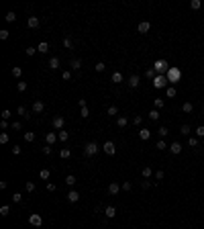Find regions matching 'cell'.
Masks as SVG:
<instances>
[{"instance_id":"cell-1","label":"cell","mask_w":204,"mask_h":229,"mask_svg":"<svg viewBox=\"0 0 204 229\" xmlns=\"http://www.w3.org/2000/svg\"><path fill=\"white\" fill-rule=\"evenodd\" d=\"M165 76H167V82H169V84H176V82H180V78H182V70H180V68H169Z\"/></svg>"},{"instance_id":"cell-2","label":"cell","mask_w":204,"mask_h":229,"mask_svg":"<svg viewBox=\"0 0 204 229\" xmlns=\"http://www.w3.org/2000/svg\"><path fill=\"white\" fill-rule=\"evenodd\" d=\"M98 149H100V145H98L96 141H90V143L84 145V156H86V158H92V156L98 153Z\"/></svg>"},{"instance_id":"cell-3","label":"cell","mask_w":204,"mask_h":229,"mask_svg":"<svg viewBox=\"0 0 204 229\" xmlns=\"http://www.w3.org/2000/svg\"><path fill=\"white\" fill-rule=\"evenodd\" d=\"M167 84H169V82H167V76H165V74H157V76L153 78V88H157V90H159V88H165Z\"/></svg>"},{"instance_id":"cell-4","label":"cell","mask_w":204,"mask_h":229,"mask_svg":"<svg viewBox=\"0 0 204 229\" xmlns=\"http://www.w3.org/2000/svg\"><path fill=\"white\" fill-rule=\"evenodd\" d=\"M153 70H155L157 74H163V72L167 74V70H169V66H167V61H165V59H157V61L153 63Z\"/></svg>"},{"instance_id":"cell-5","label":"cell","mask_w":204,"mask_h":229,"mask_svg":"<svg viewBox=\"0 0 204 229\" xmlns=\"http://www.w3.org/2000/svg\"><path fill=\"white\" fill-rule=\"evenodd\" d=\"M53 129H57V131H61L63 129V125H65V119L61 117V115H57V117H53Z\"/></svg>"},{"instance_id":"cell-6","label":"cell","mask_w":204,"mask_h":229,"mask_svg":"<svg viewBox=\"0 0 204 229\" xmlns=\"http://www.w3.org/2000/svg\"><path fill=\"white\" fill-rule=\"evenodd\" d=\"M102 151H104L106 156H114V151H117V145H114L112 141H106V143L102 145Z\"/></svg>"},{"instance_id":"cell-7","label":"cell","mask_w":204,"mask_h":229,"mask_svg":"<svg viewBox=\"0 0 204 229\" xmlns=\"http://www.w3.org/2000/svg\"><path fill=\"white\" fill-rule=\"evenodd\" d=\"M29 223H31L33 227H41V223H43V219H41V215H37V213H33V215L29 217Z\"/></svg>"},{"instance_id":"cell-8","label":"cell","mask_w":204,"mask_h":229,"mask_svg":"<svg viewBox=\"0 0 204 229\" xmlns=\"http://www.w3.org/2000/svg\"><path fill=\"white\" fill-rule=\"evenodd\" d=\"M127 84H129L131 88H137V86L141 84V78H139L137 74H133V76H129V80H127Z\"/></svg>"},{"instance_id":"cell-9","label":"cell","mask_w":204,"mask_h":229,"mask_svg":"<svg viewBox=\"0 0 204 229\" xmlns=\"http://www.w3.org/2000/svg\"><path fill=\"white\" fill-rule=\"evenodd\" d=\"M149 29H151V23H147V21H141V23L137 25V31H139V33H147Z\"/></svg>"},{"instance_id":"cell-10","label":"cell","mask_w":204,"mask_h":229,"mask_svg":"<svg viewBox=\"0 0 204 229\" xmlns=\"http://www.w3.org/2000/svg\"><path fill=\"white\" fill-rule=\"evenodd\" d=\"M57 139H59V137H57V133H55V131H49V133L45 135V141H47V145H53Z\"/></svg>"},{"instance_id":"cell-11","label":"cell","mask_w":204,"mask_h":229,"mask_svg":"<svg viewBox=\"0 0 204 229\" xmlns=\"http://www.w3.org/2000/svg\"><path fill=\"white\" fill-rule=\"evenodd\" d=\"M121 188H122L121 184L110 182V184H108V194H112V196H114V194H119V190H121Z\"/></svg>"},{"instance_id":"cell-12","label":"cell","mask_w":204,"mask_h":229,"mask_svg":"<svg viewBox=\"0 0 204 229\" xmlns=\"http://www.w3.org/2000/svg\"><path fill=\"white\" fill-rule=\"evenodd\" d=\"M39 19H37V16H29V21H27V27H29V29H37V27H39Z\"/></svg>"},{"instance_id":"cell-13","label":"cell","mask_w":204,"mask_h":229,"mask_svg":"<svg viewBox=\"0 0 204 229\" xmlns=\"http://www.w3.org/2000/svg\"><path fill=\"white\" fill-rule=\"evenodd\" d=\"M43 111H45L43 100H35V102H33V113H43Z\"/></svg>"},{"instance_id":"cell-14","label":"cell","mask_w":204,"mask_h":229,"mask_svg":"<svg viewBox=\"0 0 204 229\" xmlns=\"http://www.w3.org/2000/svg\"><path fill=\"white\" fill-rule=\"evenodd\" d=\"M169 151H171L173 156H178V153L182 151V143H178V141H173V143L169 145Z\"/></svg>"},{"instance_id":"cell-15","label":"cell","mask_w":204,"mask_h":229,"mask_svg":"<svg viewBox=\"0 0 204 229\" xmlns=\"http://www.w3.org/2000/svg\"><path fill=\"white\" fill-rule=\"evenodd\" d=\"M68 200H70V203H78V200H80L78 190H70V192H68Z\"/></svg>"},{"instance_id":"cell-16","label":"cell","mask_w":204,"mask_h":229,"mask_svg":"<svg viewBox=\"0 0 204 229\" xmlns=\"http://www.w3.org/2000/svg\"><path fill=\"white\" fill-rule=\"evenodd\" d=\"M149 137H151V131H149V129H139V139H141V141H147Z\"/></svg>"},{"instance_id":"cell-17","label":"cell","mask_w":204,"mask_h":229,"mask_svg":"<svg viewBox=\"0 0 204 229\" xmlns=\"http://www.w3.org/2000/svg\"><path fill=\"white\" fill-rule=\"evenodd\" d=\"M37 51H39V53H47V51H49V43H47V41H41L39 45H37Z\"/></svg>"},{"instance_id":"cell-18","label":"cell","mask_w":204,"mask_h":229,"mask_svg":"<svg viewBox=\"0 0 204 229\" xmlns=\"http://www.w3.org/2000/svg\"><path fill=\"white\" fill-rule=\"evenodd\" d=\"M70 68H72L74 72H78L82 68V59H72V61H70Z\"/></svg>"},{"instance_id":"cell-19","label":"cell","mask_w":204,"mask_h":229,"mask_svg":"<svg viewBox=\"0 0 204 229\" xmlns=\"http://www.w3.org/2000/svg\"><path fill=\"white\" fill-rule=\"evenodd\" d=\"M57 137H59V141H61V143H65V141H68V139H70V133H68V131H63V129H61V131H57Z\"/></svg>"},{"instance_id":"cell-20","label":"cell","mask_w":204,"mask_h":229,"mask_svg":"<svg viewBox=\"0 0 204 229\" xmlns=\"http://www.w3.org/2000/svg\"><path fill=\"white\" fill-rule=\"evenodd\" d=\"M47 66H49V68H51V70H57V68H59V57H51V59H49V63H47Z\"/></svg>"},{"instance_id":"cell-21","label":"cell","mask_w":204,"mask_h":229,"mask_svg":"<svg viewBox=\"0 0 204 229\" xmlns=\"http://www.w3.org/2000/svg\"><path fill=\"white\" fill-rule=\"evenodd\" d=\"M104 215H106L108 219H112V217L117 215V209H114V207H106V209H104Z\"/></svg>"},{"instance_id":"cell-22","label":"cell","mask_w":204,"mask_h":229,"mask_svg":"<svg viewBox=\"0 0 204 229\" xmlns=\"http://www.w3.org/2000/svg\"><path fill=\"white\" fill-rule=\"evenodd\" d=\"M70 156H72V151H70L68 147H61V151H59V158H61V160H68Z\"/></svg>"},{"instance_id":"cell-23","label":"cell","mask_w":204,"mask_h":229,"mask_svg":"<svg viewBox=\"0 0 204 229\" xmlns=\"http://www.w3.org/2000/svg\"><path fill=\"white\" fill-rule=\"evenodd\" d=\"M141 174H143V178H145V180H147V178H151V176H153V170H151V168H149V166H145V168H143V172H141Z\"/></svg>"},{"instance_id":"cell-24","label":"cell","mask_w":204,"mask_h":229,"mask_svg":"<svg viewBox=\"0 0 204 229\" xmlns=\"http://www.w3.org/2000/svg\"><path fill=\"white\" fill-rule=\"evenodd\" d=\"M49 176H51V172H49L47 168H43V170H41V172H39V178H41V180H47Z\"/></svg>"},{"instance_id":"cell-25","label":"cell","mask_w":204,"mask_h":229,"mask_svg":"<svg viewBox=\"0 0 204 229\" xmlns=\"http://www.w3.org/2000/svg\"><path fill=\"white\" fill-rule=\"evenodd\" d=\"M4 19H6V23H14V21H16V14L10 10V12H6V16H4Z\"/></svg>"},{"instance_id":"cell-26","label":"cell","mask_w":204,"mask_h":229,"mask_svg":"<svg viewBox=\"0 0 204 229\" xmlns=\"http://www.w3.org/2000/svg\"><path fill=\"white\" fill-rule=\"evenodd\" d=\"M155 76H157V72H155V70H153V68H149V70H147V72H145V78H149V80H153V78H155Z\"/></svg>"},{"instance_id":"cell-27","label":"cell","mask_w":204,"mask_h":229,"mask_svg":"<svg viewBox=\"0 0 204 229\" xmlns=\"http://www.w3.org/2000/svg\"><path fill=\"white\" fill-rule=\"evenodd\" d=\"M182 111H184V113H192V111H194L192 102H184V104H182Z\"/></svg>"},{"instance_id":"cell-28","label":"cell","mask_w":204,"mask_h":229,"mask_svg":"<svg viewBox=\"0 0 204 229\" xmlns=\"http://www.w3.org/2000/svg\"><path fill=\"white\" fill-rule=\"evenodd\" d=\"M16 113H18L21 117H25V119H29V111H27L25 106H18V108H16Z\"/></svg>"},{"instance_id":"cell-29","label":"cell","mask_w":204,"mask_h":229,"mask_svg":"<svg viewBox=\"0 0 204 229\" xmlns=\"http://www.w3.org/2000/svg\"><path fill=\"white\" fill-rule=\"evenodd\" d=\"M180 133H182V135H188V137H190V133H192V129H190V125H182V129H180Z\"/></svg>"},{"instance_id":"cell-30","label":"cell","mask_w":204,"mask_h":229,"mask_svg":"<svg viewBox=\"0 0 204 229\" xmlns=\"http://www.w3.org/2000/svg\"><path fill=\"white\" fill-rule=\"evenodd\" d=\"M112 82H114V84L122 82V74H121V72H114V74H112Z\"/></svg>"},{"instance_id":"cell-31","label":"cell","mask_w":204,"mask_h":229,"mask_svg":"<svg viewBox=\"0 0 204 229\" xmlns=\"http://www.w3.org/2000/svg\"><path fill=\"white\" fill-rule=\"evenodd\" d=\"M163 104H165V102H163V98H155V100H153V106H155L157 111H159V108H163Z\"/></svg>"},{"instance_id":"cell-32","label":"cell","mask_w":204,"mask_h":229,"mask_svg":"<svg viewBox=\"0 0 204 229\" xmlns=\"http://www.w3.org/2000/svg\"><path fill=\"white\" fill-rule=\"evenodd\" d=\"M25 141H27V143L35 141V133H33V131H27V133H25Z\"/></svg>"},{"instance_id":"cell-33","label":"cell","mask_w":204,"mask_h":229,"mask_svg":"<svg viewBox=\"0 0 204 229\" xmlns=\"http://www.w3.org/2000/svg\"><path fill=\"white\" fill-rule=\"evenodd\" d=\"M188 145H190V147H198V137H192V135H190V137H188Z\"/></svg>"},{"instance_id":"cell-34","label":"cell","mask_w":204,"mask_h":229,"mask_svg":"<svg viewBox=\"0 0 204 229\" xmlns=\"http://www.w3.org/2000/svg\"><path fill=\"white\" fill-rule=\"evenodd\" d=\"M65 184H68V186H74V184H76V176H74V174L65 176Z\"/></svg>"},{"instance_id":"cell-35","label":"cell","mask_w":204,"mask_h":229,"mask_svg":"<svg viewBox=\"0 0 204 229\" xmlns=\"http://www.w3.org/2000/svg\"><path fill=\"white\" fill-rule=\"evenodd\" d=\"M200 6H202V2H200V0H192V2H190V8H192V10H198Z\"/></svg>"},{"instance_id":"cell-36","label":"cell","mask_w":204,"mask_h":229,"mask_svg":"<svg viewBox=\"0 0 204 229\" xmlns=\"http://www.w3.org/2000/svg\"><path fill=\"white\" fill-rule=\"evenodd\" d=\"M12 76H14V78H21V76H23V70H21L18 66H14V68H12Z\"/></svg>"},{"instance_id":"cell-37","label":"cell","mask_w":204,"mask_h":229,"mask_svg":"<svg viewBox=\"0 0 204 229\" xmlns=\"http://www.w3.org/2000/svg\"><path fill=\"white\" fill-rule=\"evenodd\" d=\"M149 119H151V121H157V119H159V111H157V108H153V111L149 113Z\"/></svg>"},{"instance_id":"cell-38","label":"cell","mask_w":204,"mask_h":229,"mask_svg":"<svg viewBox=\"0 0 204 229\" xmlns=\"http://www.w3.org/2000/svg\"><path fill=\"white\" fill-rule=\"evenodd\" d=\"M80 117H84V119H88V117H90V111H88V106H82V108H80Z\"/></svg>"},{"instance_id":"cell-39","label":"cell","mask_w":204,"mask_h":229,"mask_svg":"<svg viewBox=\"0 0 204 229\" xmlns=\"http://www.w3.org/2000/svg\"><path fill=\"white\" fill-rule=\"evenodd\" d=\"M117 125H119V127H127V117H119V119H117Z\"/></svg>"},{"instance_id":"cell-40","label":"cell","mask_w":204,"mask_h":229,"mask_svg":"<svg viewBox=\"0 0 204 229\" xmlns=\"http://www.w3.org/2000/svg\"><path fill=\"white\" fill-rule=\"evenodd\" d=\"M155 147H157V149H159V151H163V149H167V143H165V141H163V139H159V141H157V145H155Z\"/></svg>"},{"instance_id":"cell-41","label":"cell","mask_w":204,"mask_h":229,"mask_svg":"<svg viewBox=\"0 0 204 229\" xmlns=\"http://www.w3.org/2000/svg\"><path fill=\"white\" fill-rule=\"evenodd\" d=\"M108 115H110V117H112V115H119V106L110 104V106H108Z\"/></svg>"},{"instance_id":"cell-42","label":"cell","mask_w":204,"mask_h":229,"mask_svg":"<svg viewBox=\"0 0 204 229\" xmlns=\"http://www.w3.org/2000/svg\"><path fill=\"white\" fill-rule=\"evenodd\" d=\"M165 94H167V98H173V96H176V88H173V86H169V88L165 90Z\"/></svg>"},{"instance_id":"cell-43","label":"cell","mask_w":204,"mask_h":229,"mask_svg":"<svg viewBox=\"0 0 204 229\" xmlns=\"http://www.w3.org/2000/svg\"><path fill=\"white\" fill-rule=\"evenodd\" d=\"M25 53L31 57V55H35V53H37V47H27V49H25Z\"/></svg>"},{"instance_id":"cell-44","label":"cell","mask_w":204,"mask_h":229,"mask_svg":"<svg viewBox=\"0 0 204 229\" xmlns=\"http://www.w3.org/2000/svg\"><path fill=\"white\" fill-rule=\"evenodd\" d=\"M21 200H23V194H21V192H14V194H12V203H21Z\"/></svg>"},{"instance_id":"cell-45","label":"cell","mask_w":204,"mask_h":229,"mask_svg":"<svg viewBox=\"0 0 204 229\" xmlns=\"http://www.w3.org/2000/svg\"><path fill=\"white\" fill-rule=\"evenodd\" d=\"M8 211H10V207H8V205L0 207V215H2V217H6V215H8Z\"/></svg>"},{"instance_id":"cell-46","label":"cell","mask_w":204,"mask_h":229,"mask_svg":"<svg viewBox=\"0 0 204 229\" xmlns=\"http://www.w3.org/2000/svg\"><path fill=\"white\" fill-rule=\"evenodd\" d=\"M72 45H74V43H72V39H70V37H65V39H63V47H65V49H72Z\"/></svg>"},{"instance_id":"cell-47","label":"cell","mask_w":204,"mask_h":229,"mask_svg":"<svg viewBox=\"0 0 204 229\" xmlns=\"http://www.w3.org/2000/svg\"><path fill=\"white\" fill-rule=\"evenodd\" d=\"M25 190H27V192H33V190H35V182H27L25 184Z\"/></svg>"},{"instance_id":"cell-48","label":"cell","mask_w":204,"mask_h":229,"mask_svg":"<svg viewBox=\"0 0 204 229\" xmlns=\"http://www.w3.org/2000/svg\"><path fill=\"white\" fill-rule=\"evenodd\" d=\"M104 70H106V63L98 61V63H96V72H104Z\"/></svg>"},{"instance_id":"cell-49","label":"cell","mask_w":204,"mask_h":229,"mask_svg":"<svg viewBox=\"0 0 204 229\" xmlns=\"http://www.w3.org/2000/svg\"><path fill=\"white\" fill-rule=\"evenodd\" d=\"M10 115H12V113H10L8 108H4V111H2V119H4V121H8V119H10Z\"/></svg>"},{"instance_id":"cell-50","label":"cell","mask_w":204,"mask_h":229,"mask_svg":"<svg viewBox=\"0 0 204 229\" xmlns=\"http://www.w3.org/2000/svg\"><path fill=\"white\" fill-rule=\"evenodd\" d=\"M167 133H169V129H167V127H159V137H165Z\"/></svg>"},{"instance_id":"cell-51","label":"cell","mask_w":204,"mask_h":229,"mask_svg":"<svg viewBox=\"0 0 204 229\" xmlns=\"http://www.w3.org/2000/svg\"><path fill=\"white\" fill-rule=\"evenodd\" d=\"M196 137H204V125H200V127L196 129Z\"/></svg>"},{"instance_id":"cell-52","label":"cell","mask_w":204,"mask_h":229,"mask_svg":"<svg viewBox=\"0 0 204 229\" xmlns=\"http://www.w3.org/2000/svg\"><path fill=\"white\" fill-rule=\"evenodd\" d=\"M16 88H18L21 92H25V90H27V82H18V84H16Z\"/></svg>"},{"instance_id":"cell-53","label":"cell","mask_w":204,"mask_h":229,"mask_svg":"<svg viewBox=\"0 0 204 229\" xmlns=\"http://www.w3.org/2000/svg\"><path fill=\"white\" fill-rule=\"evenodd\" d=\"M0 143H8V133H0Z\"/></svg>"},{"instance_id":"cell-54","label":"cell","mask_w":204,"mask_h":229,"mask_svg":"<svg viewBox=\"0 0 204 229\" xmlns=\"http://www.w3.org/2000/svg\"><path fill=\"white\" fill-rule=\"evenodd\" d=\"M0 39H2V41H4V39H8V31H6V29H2V31H0Z\"/></svg>"},{"instance_id":"cell-55","label":"cell","mask_w":204,"mask_h":229,"mask_svg":"<svg viewBox=\"0 0 204 229\" xmlns=\"http://www.w3.org/2000/svg\"><path fill=\"white\" fill-rule=\"evenodd\" d=\"M61 78H63V80H70V78H72V72H68V70L61 72Z\"/></svg>"},{"instance_id":"cell-56","label":"cell","mask_w":204,"mask_h":229,"mask_svg":"<svg viewBox=\"0 0 204 229\" xmlns=\"http://www.w3.org/2000/svg\"><path fill=\"white\" fill-rule=\"evenodd\" d=\"M141 121H143L141 115H135V117H133V123H135V125H141Z\"/></svg>"},{"instance_id":"cell-57","label":"cell","mask_w":204,"mask_h":229,"mask_svg":"<svg viewBox=\"0 0 204 229\" xmlns=\"http://www.w3.org/2000/svg\"><path fill=\"white\" fill-rule=\"evenodd\" d=\"M163 176H165L163 170H157V172H155V178H157V180H163Z\"/></svg>"},{"instance_id":"cell-58","label":"cell","mask_w":204,"mask_h":229,"mask_svg":"<svg viewBox=\"0 0 204 229\" xmlns=\"http://www.w3.org/2000/svg\"><path fill=\"white\" fill-rule=\"evenodd\" d=\"M141 186H143V188H145V190H147V188H149V186H151V182H149V180H141Z\"/></svg>"},{"instance_id":"cell-59","label":"cell","mask_w":204,"mask_h":229,"mask_svg":"<svg viewBox=\"0 0 204 229\" xmlns=\"http://www.w3.org/2000/svg\"><path fill=\"white\" fill-rule=\"evenodd\" d=\"M12 129H14V131H21V123L14 121V123H12Z\"/></svg>"},{"instance_id":"cell-60","label":"cell","mask_w":204,"mask_h":229,"mask_svg":"<svg viewBox=\"0 0 204 229\" xmlns=\"http://www.w3.org/2000/svg\"><path fill=\"white\" fill-rule=\"evenodd\" d=\"M12 153L18 156V153H21V147H18V145H12Z\"/></svg>"},{"instance_id":"cell-61","label":"cell","mask_w":204,"mask_h":229,"mask_svg":"<svg viewBox=\"0 0 204 229\" xmlns=\"http://www.w3.org/2000/svg\"><path fill=\"white\" fill-rule=\"evenodd\" d=\"M43 153L49 156V153H51V145H45V147H43Z\"/></svg>"},{"instance_id":"cell-62","label":"cell","mask_w":204,"mask_h":229,"mask_svg":"<svg viewBox=\"0 0 204 229\" xmlns=\"http://www.w3.org/2000/svg\"><path fill=\"white\" fill-rule=\"evenodd\" d=\"M122 190L129 192V190H131V182H122Z\"/></svg>"},{"instance_id":"cell-63","label":"cell","mask_w":204,"mask_h":229,"mask_svg":"<svg viewBox=\"0 0 204 229\" xmlns=\"http://www.w3.org/2000/svg\"><path fill=\"white\" fill-rule=\"evenodd\" d=\"M0 129H8V121H4V119H2V123H0Z\"/></svg>"},{"instance_id":"cell-64","label":"cell","mask_w":204,"mask_h":229,"mask_svg":"<svg viewBox=\"0 0 204 229\" xmlns=\"http://www.w3.org/2000/svg\"><path fill=\"white\" fill-rule=\"evenodd\" d=\"M47 190H49V192H53V190H55V184L49 182V184H47Z\"/></svg>"}]
</instances>
